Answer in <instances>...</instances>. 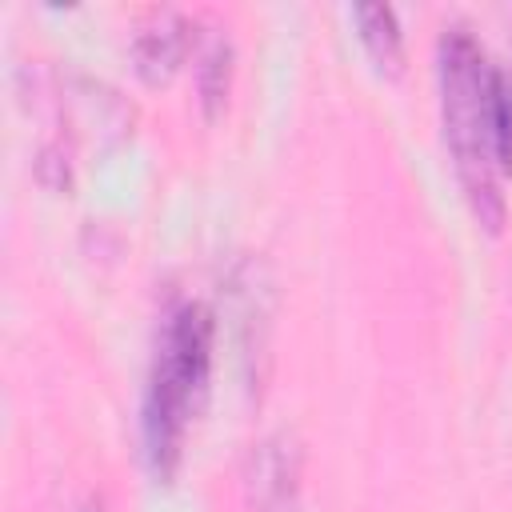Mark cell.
I'll return each mask as SVG.
<instances>
[{
	"label": "cell",
	"instance_id": "6da1fadb",
	"mask_svg": "<svg viewBox=\"0 0 512 512\" xmlns=\"http://www.w3.org/2000/svg\"><path fill=\"white\" fill-rule=\"evenodd\" d=\"M440 112H444V140L456 164V180L472 216L500 232L504 224V196H500V164L492 144V72L484 48L468 28H444L440 36Z\"/></svg>",
	"mask_w": 512,
	"mask_h": 512
},
{
	"label": "cell",
	"instance_id": "7a4b0ae2",
	"mask_svg": "<svg viewBox=\"0 0 512 512\" xmlns=\"http://www.w3.org/2000/svg\"><path fill=\"white\" fill-rule=\"evenodd\" d=\"M212 368V312L196 300L168 312L148 392H144V456L156 480H172L184 456V428L196 412Z\"/></svg>",
	"mask_w": 512,
	"mask_h": 512
},
{
	"label": "cell",
	"instance_id": "3957f363",
	"mask_svg": "<svg viewBox=\"0 0 512 512\" xmlns=\"http://www.w3.org/2000/svg\"><path fill=\"white\" fill-rule=\"evenodd\" d=\"M300 476H304V448L296 432L280 428L268 432L248 452L244 468V496L252 512H296L300 508Z\"/></svg>",
	"mask_w": 512,
	"mask_h": 512
},
{
	"label": "cell",
	"instance_id": "277c9868",
	"mask_svg": "<svg viewBox=\"0 0 512 512\" xmlns=\"http://www.w3.org/2000/svg\"><path fill=\"white\" fill-rule=\"evenodd\" d=\"M192 48V24L180 12L152 16L132 40V64L144 84H168Z\"/></svg>",
	"mask_w": 512,
	"mask_h": 512
},
{
	"label": "cell",
	"instance_id": "5b68a950",
	"mask_svg": "<svg viewBox=\"0 0 512 512\" xmlns=\"http://www.w3.org/2000/svg\"><path fill=\"white\" fill-rule=\"evenodd\" d=\"M352 20L360 28V44L368 48V56L380 64V68H400L404 60V32H400V20L388 4H356L352 8Z\"/></svg>",
	"mask_w": 512,
	"mask_h": 512
},
{
	"label": "cell",
	"instance_id": "8992f818",
	"mask_svg": "<svg viewBox=\"0 0 512 512\" xmlns=\"http://www.w3.org/2000/svg\"><path fill=\"white\" fill-rule=\"evenodd\" d=\"M196 88H200V108L204 120H216L228 104V88H232V44L228 36H212L200 52V68H196Z\"/></svg>",
	"mask_w": 512,
	"mask_h": 512
},
{
	"label": "cell",
	"instance_id": "52a82bcc",
	"mask_svg": "<svg viewBox=\"0 0 512 512\" xmlns=\"http://www.w3.org/2000/svg\"><path fill=\"white\" fill-rule=\"evenodd\" d=\"M492 144L500 172H512V80L508 72H492Z\"/></svg>",
	"mask_w": 512,
	"mask_h": 512
},
{
	"label": "cell",
	"instance_id": "ba28073f",
	"mask_svg": "<svg viewBox=\"0 0 512 512\" xmlns=\"http://www.w3.org/2000/svg\"><path fill=\"white\" fill-rule=\"evenodd\" d=\"M80 512H104V504H100V500H96V496H92V500H88V504H84V508H80Z\"/></svg>",
	"mask_w": 512,
	"mask_h": 512
},
{
	"label": "cell",
	"instance_id": "9c48e42d",
	"mask_svg": "<svg viewBox=\"0 0 512 512\" xmlns=\"http://www.w3.org/2000/svg\"><path fill=\"white\" fill-rule=\"evenodd\" d=\"M508 80H512V76H508Z\"/></svg>",
	"mask_w": 512,
	"mask_h": 512
}]
</instances>
